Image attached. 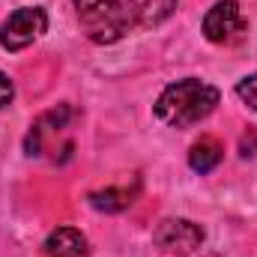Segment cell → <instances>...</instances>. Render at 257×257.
Here are the masks:
<instances>
[{
  "mask_svg": "<svg viewBox=\"0 0 257 257\" xmlns=\"http://www.w3.org/2000/svg\"><path fill=\"white\" fill-rule=\"evenodd\" d=\"M221 102L218 87L200 81V78H183L162 90L156 99V117L171 128H189L206 120Z\"/></svg>",
  "mask_w": 257,
  "mask_h": 257,
  "instance_id": "6da1fadb",
  "label": "cell"
},
{
  "mask_svg": "<svg viewBox=\"0 0 257 257\" xmlns=\"http://www.w3.org/2000/svg\"><path fill=\"white\" fill-rule=\"evenodd\" d=\"M81 30L96 45H114L128 33V24L117 0H72Z\"/></svg>",
  "mask_w": 257,
  "mask_h": 257,
  "instance_id": "7a4b0ae2",
  "label": "cell"
},
{
  "mask_svg": "<svg viewBox=\"0 0 257 257\" xmlns=\"http://www.w3.org/2000/svg\"><path fill=\"white\" fill-rule=\"evenodd\" d=\"M48 30V15L42 6H21L0 24V45L6 51H24Z\"/></svg>",
  "mask_w": 257,
  "mask_h": 257,
  "instance_id": "3957f363",
  "label": "cell"
},
{
  "mask_svg": "<svg viewBox=\"0 0 257 257\" xmlns=\"http://www.w3.org/2000/svg\"><path fill=\"white\" fill-rule=\"evenodd\" d=\"M245 18L236 0H218L203 15V36L212 45H230L245 33Z\"/></svg>",
  "mask_w": 257,
  "mask_h": 257,
  "instance_id": "277c9868",
  "label": "cell"
},
{
  "mask_svg": "<svg viewBox=\"0 0 257 257\" xmlns=\"http://www.w3.org/2000/svg\"><path fill=\"white\" fill-rule=\"evenodd\" d=\"M153 242L168 254H192L203 242V230L189 218H165L153 230Z\"/></svg>",
  "mask_w": 257,
  "mask_h": 257,
  "instance_id": "5b68a950",
  "label": "cell"
},
{
  "mask_svg": "<svg viewBox=\"0 0 257 257\" xmlns=\"http://www.w3.org/2000/svg\"><path fill=\"white\" fill-rule=\"evenodd\" d=\"M117 3H120V12L126 18L128 30L132 27H159L177 9V0H117Z\"/></svg>",
  "mask_w": 257,
  "mask_h": 257,
  "instance_id": "8992f818",
  "label": "cell"
},
{
  "mask_svg": "<svg viewBox=\"0 0 257 257\" xmlns=\"http://www.w3.org/2000/svg\"><path fill=\"white\" fill-rule=\"evenodd\" d=\"M42 248L48 257H84L87 254V236L75 227H57L48 233Z\"/></svg>",
  "mask_w": 257,
  "mask_h": 257,
  "instance_id": "52a82bcc",
  "label": "cell"
},
{
  "mask_svg": "<svg viewBox=\"0 0 257 257\" xmlns=\"http://www.w3.org/2000/svg\"><path fill=\"white\" fill-rule=\"evenodd\" d=\"M221 159H224V147L215 138H200V141H194L192 150H189V165H192V171H197V174L215 171L221 165Z\"/></svg>",
  "mask_w": 257,
  "mask_h": 257,
  "instance_id": "ba28073f",
  "label": "cell"
},
{
  "mask_svg": "<svg viewBox=\"0 0 257 257\" xmlns=\"http://www.w3.org/2000/svg\"><path fill=\"white\" fill-rule=\"evenodd\" d=\"M90 203L96 209H105V212H120L132 203V192L128 189H105V192H93L90 194Z\"/></svg>",
  "mask_w": 257,
  "mask_h": 257,
  "instance_id": "9c48e42d",
  "label": "cell"
},
{
  "mask_svg": "<svg viewBox=\"0 0 257 257\" xmlns=\"http://www.w3.org/2000/svg\"><path fill=\"white\" fill-rule=\"evenodd\" d=\"M236 96H239L251 111H257V72L248 75V78H242V81L236 84Z\"/></svg>",
  "mask_w": 257,
  "mask_h": 257,
  "instance_id": "30bf717a",
  "label": "cell"
},
{
  "mask_svg": "<svg viewBox=\"0 0 257 257\" xmlns=\"http://www.w3.org/2000/svg\"><path fill=\"white\" fill-rule=\"evenodd\" d=\"M12 96H15V87H12V78L6 75V72H0V111L12 102Z\"/></svg>",
  "mask_w": 257,
  "mask_h": 257,
  "instance_id": "8fae6325",
  "label": "cell"
}]
</instances>
